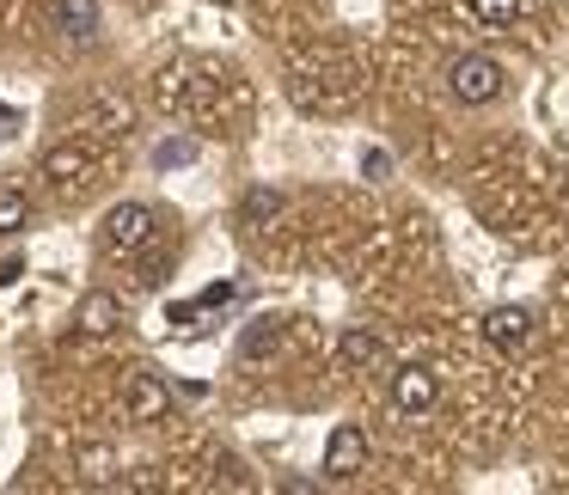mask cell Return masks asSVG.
Listing matches in <instances>:
<instances>
[{"label": "cell", "mask_w": 569, "mask_h": 495, "mask_svg": "<svg viewBox=\"0 0 569 495\" xmlns=\"http://www.w3.org/2000/svg\"><path fill=\"white\" fill-rule=\"evenodd\" d=\"M447 92L459 104H496L502 99V62H490V55H459L447 68Z\"/></svg>", "instance_id": "obj_1"}, {"label": "cell", "mask_w": 569, "mask_h": 495, "mask_svg": "<svg viewBox=\"0 0 569 495\" xmlns=\"http://www.w3.org/2000/svg\"><path fill=\"white\" fill-rule=\"evenodd\" d=\"M123 410H129V422H166L172 416V385L153 367H136L123 380Z\"/></svg>", "instance_id": "obj_2"}, {"label": "cell", "mask_w": 569, "mask_h": 495, "mask_svg": "<svg viewBox=\"0 0 569 495\" xmlns=\"http://www.w3.org/2000/svg\"><path fill=\"white\" fill-rule=\"evenodd\" d=\"M153 233V209L148 202H117L111 214H104V245L111 251H141Z\"/></svg>", "instance_id": "obj_3"}, {"label": "cell", "mask_w": 569, "mask_h": 495, "mask_svg": "<svg viewBox=\"0 0 569 495\" xmlns=\"http://www.w3.org/2000/svg\"><path fill=\"white\" fill-rule=\"evenodd\" d=\"M361 465H368V434H361L356 422L331 428V441H325V477L343 483V477H356Z\"/></svg>", "instance_id": "obj_4"}, {"label": "cell", "mask_w": 569, "mask_h": 495, "mask_svg": "<svg viewBox=\"0 0 569 495\" xmlns=\"http://www.w3.org/2000/svg\"><path fill=\"white\" fill-rule=\"evenodd\" d=\"M435 397H441V380H435L429 367H398V373H392V404L405 410V416L435 410Z\"/></svg>", "instance_id": "obj_5"}, {"label": "cell", "mask_w": 569, "mask_h": 495, "mask_svg": "<svg viewBox=\"0 0 569 495\" xmlns=\"http://www.w3.org/2000/svg\"><path fill=\"white\" fill-rule=\"evenodd\" d=\"M532 336V312L527 306H490L483 312V343L490 348H520Z\"/></svg>", "instance_id": "obj_6"}, {"label": "cell", "mask_w": 569, "mask_h": 495, "mask_svg": "<svg viewBox=\"0 0 569 495\" xmlns=\"http://www.w3.org/2000/svg\"><path fill=\"white\" fill-rule=\"evenodd\" d=\"M117 319H123V300L104 294V287H92V294L74 306V331H80V336H104V331H117Z\"/></svg>", "instance_id": "obj_7"}, {"label": "cell", "mask_w": 569, "mask_h": 495, "mask_svg": "<svg viewBox=\"0 0 569 495\" xmlns=\"http://www.w3.org/2000/svg\"><path fill=\"white\" fill-rule=\"evenodd\" d=\"M56 31L68 43H92L99 38V0H56Z\"/></svg>", "instance_id": "obj_8"}, {"label": "cell", "mask_w": 569, "mask_h": 495, "mask_svg": "<svg viewBox=\"0 0 569 495\" xmlns=\"http://www.w3.org/2000/svg\"><path fill=\"white\" fill-rule=\"evenodd\" d=\"M276 348H282V319H258L246 336H239V355L246 361H270Z\"/></svg>", "instance_id": "obj_9"}, {"label": "cell", "mask_w": 569, "mask_h": 495, "mask_svg": "<svg viewBox=\"0 0 569 495\" xmlns=\"http://www.w3.org/2000/svg\"><path fill=\"white\" fill-rule=\"evenodd\" d=\"M239 214H246V226H270L276 214H282V190H270V184L246 190V202H239Z\"/></svg>", "instance_id": "obj_10"}, {"label": "cell", "mask_w": 569, "mask_h": 495, "mask_svg": "<svg viewBox=\"0 0 569 495\" xmlns=\"http://www.w3.org/2000/svg\"><path fill=\"white\" fill-rule=\"evenodd\" d=\"M337 355H343L349 367H368V361H380V336L373 331H343L337 336Z\"/></svg>", "instance_id": "obj_11"}, {"label": "cell", "mask_w": 569, "mask_h": 495, "mask_svg": "<svg viewBox=\"0 0 569 495\" xmlns=\"http://www.w3.org/2000/svg\"><path fill=\"white\" fill-rule=\"evenodd\" d=\"M471 19H478L483 31H508L520 19V0H471Z\"/></svg>", "instance_id": "obj_12"}, {"label": "cell", "mask_w": 569, "mask_h": 495, "mask_svg": "<svg viewBox=\"0 0 569 495\" xmlns=\"http://www.w3.org/2000/svg\"><path fill=\"white\" fill-rule=\"evenodd\" d=\"M26 221H31V202L19 190H0V233H26Z\"/></svg>", "instance_id": "obj_13"}, {"label": "cell", "mask_w": 569, "mask_h": 495, "mask_svg": "<svg viewBox=\"0 0 569 495\" xmlns=\"http://www.w3.org/2000/svg\"><path fill=\"white\" fill-rule=\"evenodd\" d=\"M184 160H197V141H160V148H153V165H160V172H172V165H184Z\"/></svg>", "instance_id": "obj_14"}, {"label": "cell", "mask_w": 569, "mask_h": 495, "mask_svg": "<svg viewBox=\"0 0 569 495\" xmlns=\"http://www.w3.org/2000/svg\"><path fill=\"white\" fill-rule=\"evenodd\" d=\"M43 172H50V178H74V172H87V153L56 148V153H43Z\"/></svg>", "instance_id": "obj_15"}, {"label": "cell", "mask_w": 569, "mask_h": 495, "mask_svg": "<svg viewBox=\"0 0 569 495\" xmlns=\"http://www.w3.org/2000/svg\"><path fill=\"white\" fill-rule=\"evenodd\" d=\"M80 471H92V477H111V453H104V446H87V453H80Z\"/></svg>", "instance_id": "obj_16"}, {"label": "cell", "mask_w": 569, "mask_h": 495, "mask_svg": "<svg viewBox=\"0 0 569 495\" xmlns=\"http://www.w3.org/2000/svg\"><path fill=\"white\" fill-rule=\"evenodd\" d=\"M19 123H26V111H13V104H0V141H13Z\"/></svg>", "instance_id": "obj_17"}, {"label": "cell", "mask_w": 569, "mask_h": 495, "mask_svg": "<svg viewBox=\"0 0 569 495\" xmlns=\"http://www.w3.org/2000/svg\"><path fill=\"white\" fill-rule=\"evenodd\" d=\"M19 275H26V263H19V257H7V263H0V287H13Z\"/></svg>", "instance_id": "obj_18"}, {"label": "cell", "mask_w": 569, "mask_h": 495, "mask_svg": "<svg viewBox=\"0 0 569 495\" xmlns=\"http://www.w3.org/2000/svg\"><path fill=\"white\" fill-rule=\"evenodd\" d=\"M227 300H233V282H221V287H209V294H202V306H227Z\"/></svg>", "instance_id": "obj_19"}, {"label": "cell", "mask_w": 569, "mask_h": 495, "mask_svg": "<svg viewBox=\"0 0 569 495\" xmlns=\"http://www.w3.org/2000/svg\"><path fill=\"white\" fill-rule=\"evenodd\" d=\"M214 7H239V0H214Z\"/></svg>", "instance_id": "obj_20"}]
</instances>
